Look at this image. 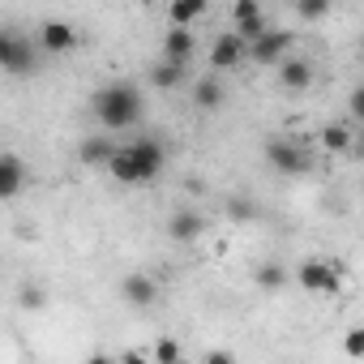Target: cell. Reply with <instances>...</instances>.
Returning <instances> with one entry per match:
<instances>
[{
	"label": "cell",
	"mask_w": 364,
	"mask_h": 364,
	"mask_svg": "<svg viewBox=\"0 0 364 364\" xmlns=\"http://www.w3.org/2000/svg\"><path fill=\"white\" fill-rule=\"evenodd\" d=\"M206 364H236L232 351H206Z\"/></svg>",
	"instance_id": "obj_28"
},
{
	"label": "cell",
	"mask_w": 364,
	"mask_h": 364,
	"mask_svg": "<svg viewBox=\"0 0 364 364\" xmlns=\"http://www.w3.org/2000/svg\"><path fill=\"white\" fill-rule=\"evenodd\" d=\"M137 5H141V0H137Z\"/></svg>",
	"instance_id": "obj_30"
},
{
	"label": "cell",
	"mask_w": 364,
	"mask_h": 364,
	"mask_svg": "<svg viewBox=\"0 0 364 364\" xmlns=\"http://www.w3.org/2000/svg\"><path fill=\"white\" fill-rule=\"evenodd\" d=\"M223 99H228V90H223V82H219V77H202V82H198V90H193V103H198L202 112H219V107H223Z\"/></svg>",
	"instance_id": "obj_18"
},
{
	"label": "cell",
	"mask_w": 364,
	"mask_h": 364,
	"mask_svg": "<svg viewBox=\"0 0 364 364\" xmlns=\"http://www.w3.org/2000/svg\"><path fill=\"white\" fill-rule=\"evenodd\" d=\"M321 150L326 154H351L355 150V133H351V124H343V120H330V124H321Z\"/></svg>",
	"instance_id": "obj_14"
},
{
	"label": "cell",
	"mask_w": 364,
	"mask_h": 364,
	"mask_svg": "<svg viewBox=\"0 0 364 364\" xmlns=\"http://www.w3.org/2000/svg\"><path fill=\"white\" fill-rule=\"evenodd\" d=\"M291 31H283V26H270L266 35H257L253 43H249V60L253 65H262V69H279L287 56H291Z\"/></svg>",
	"instance_id": "obj_6"
},
{
	"label": "cell",
	"mask_w": 364,
	"mask_h": 364,
	"mask_svg": "<svg viewBox=\"0 0 364 364\" xmlns=\"http://www.w3.org/2000/svg\"><path fill=\"white\" fill-rule=\"evenodd\" d=\"M90 112H95V120L103 129H129V124H137L146 116V99H141L137 82H124L120 77V82H107V86L95 90Z\"/></svg>",
	"instance_id": "obj_2"
},
{
	"label": "cell",
	"mask_w": 364,
	"mask_h": 364,
	"mask_svg": "<svg viewBox=\"0 0 364 364\" xmlns=\"http://www.w3.org/2000/svg\"><path fill=\"white\" fill-rule=\"evenodd\" d=\"M180 82H185V65H180V60H167V56H159V65L150 69V86H154V90H176Z\"/></svg>",
	"instance_id": "obj_17"
},
{
	"label": "cell",
	"mask_w": 364,
	"mask_h": 364,
	"mask_svg": "<svg viewBox=\"0 0 364 364\" xmlns=\"http://www.w3.org/2000/svg\"><path fill=\"white\" fill-rule=\"evenodd\" d=\"M198 52V39H193V26H167L163 35V56L167 60H180V65H189Z\"/></svg>",
	"instance_id": "obj_12"
},
{
	"label": "cell",
	"mask_w": 364,
	"mask_h": 364,
	"mask_svg": "<svg viewBox=\"0 0 364 364\" xmlns=\"http://www.w3.org/2000/svg\"><path fill=\"white\" fill-rule=\"evenodd\" d=\"M266 163H270V171H279V176H304V171H313L309 146H300V141H291V137H270V141H266Z\"/></svg>",
	"instance_id": "obj_4"
},
{
	"label": "cell",
	"mask_w": 364,
	"mask_h": 364,
	"mask_svg": "<svg viewBox=\"0 0 364 364\" xmlns=\"http://www.w3.org/2000/svg\"><path fill=\"white\" fill-rule=\"evenodd\" d=\"M253 18H262V0H232V22L236 26L253 22Z\"/></svg>",
	"instance_id": "obj_23"
},
{
	"label": "cell",
	"mask_w": 364,
	"mask_h": 364,
	"mask_svg": "<svg viewBox=\"0 0 364 364\" xmlns=\"http://www.w3.org/2000/svg\"><path fill=\"white\" fill-rule=\"evenodd\" d=\"M343 355H351V360L364 355V330H347L343 334Z\"/></svg>",
	"instance_id": "obj_24"
},
{
	"label": "cell",
	"mask_w": 364,
	"mask_h": 364,
	"mask_svg": "<svg viewBox=\"0 0 364 364\" xmlns=\"http://www.w3.org/2000/svg\"><path fill=\"white\" fill-rule=\"evenodd\" d=\"M287 5H296V0H287Z\"/></svg>",
	"instance_id": "obj_29"
},
{
	"label": "cell",
	"mask_w": 364,
	"mask_h": 364,
	"mask_svg": "<svg viewBox=\"0 0 364 364\" xmlns=\"http://www.w3.org/2000/svg\"><path fill=\"white\" fill-rule=\"evenodd\" d=\"M159 279H150L146 270H129L124 279H120V300L129 304V309H150V304H159Z\"/></svg>",
	"instance_id": "obj_10"
},
{
	"label": "cell",
	"mask_w": 364,
	"mask_h": 364,
	"mask_svg": "<svg viewBox=\"0 0 364 364\" xmlns=\"http://www.w3.org/2000/svg\"><path fill=\"white\" fill-rule=\"evenodd\" d=\"M210 69L215 73H232V69H240L245 60H249V39L240 35V31H223L215 43H210Z\"/></svg>",
	"instance_id": "obj_7"
},
{
	"label": "cell",
	"mask_w": 364,
	"mask_h": 364,
	"mask_svg": "<svg viewBox=\"0 0 364 364\" xmlns=\"http://www.w3.org/2000/svg\"><path fill=\"white\" fill-rule=\"evenodd\" d=\"M236 31H240V35H245V39H249V43H253V39H257V35H266V31H270V18H266V14H262V18H253V22H240V26H236Z\"/></svg>",
	"instance_id": "obj_25"
},
{
	"label": "cell",
	"mask_w": 364,
	"mask_h": 364,
	"mask_svg": "<svg viewBox=\"0 0 364 364\" xmlns=\"http://www.w3.org/2000/svg\"><path fill=\"white\" fill-rule=\"evenodd\" d=\"M163 167H167V146L159 137H137V141L116 146V154L107 163V176L120 180V185H150Z\"/></svg>",
	"instance_id": "obj_1"
},
{
	"label": "cell",
	"mask_w": 364,
	"mask_h": 364,
	"mask_svg": "<svg viewBox=\"0 0 364 364\" xmlns=\"http://www.w3.org/2000/svg\"><path fill=\"white\" fill-rule=\"evenodd\" d=\"M253 283H257L262 291H270V296H274V291H283V283H287V270H283L279 262H262V266L253 270Z\"/></svg>",
	"instance_id": "obj_19"
},
{
	"label": "cell",
	"mask_w": 364,
	"mask_h": 364,
	"mask_svg": "<svg viewBox=\"0 0 364 364\" xmlns=\"http://www.w3.org/2000/svg\"><path fill=\"white\" fill-rule=\"evenodd\" d=\"M228 219H236V223H257V219H262V206H257L253 198L240 193V198L228 202Z\"/></svg>",
	"instance_id": "obj_20"
},
{
	"label": "cell",
	"mask_w": 364,
	"mask_h": 364,
	"mask_svg": "<svg viewBox=\"0 0 364 364\" xmlns=\"http://www.w3.org/2000/svg\"><path fill=\"white\" fill-rule=\"evenodd\" d=\"M347 112H351V120H355V124H364V82L347 95Z\"/></svg>",
	"instance_id": "obj_26"
},
{
	"label": "cell",
	"mask_w": 364,
	"mask_h": 364,
	"mask_svg": "<svg viewBox=\"0 0 364 364\" xmlns=\"http://www.w3.org/2000/svg\"><path fill=\"white\" fill-rule=\"evenodd\" d=\"M112 154H116V141L103 137V133H90V137L77 141V163H86V167H107Z\"/></svg>",
	"instance_id": "obj_13"
},
{
	"label": "cell",
	"mask_w": 364,
	"mask_h": 364,
	"mask_svg": "<svg viewBox=\"0 0 364 364\" xmlns=\"http://www.w3.org/2000/svg\"><path fill=\"white\" fill-rule=\"evenodd\" d=\"M210 14V0H167V22L171 26H193Z\"/></svg>",
	"instance_id": "obj_16"
},
{
	"label": "cell",
	"mask_w": 364,
	"mask_h": 364,
	"mask_svg": "<svg viewBox=\"0 0 364 364\" xmlns=\"http://www.w3.org/2000/svg\"><path fill=\"white\" fill-rule=\"evenodd\" d=\"M35 48H39V39H31V35L5 26V35H0V65H5V73L26 77V73L35 69Z\"/></svg>",
	"instance_id": "obj_5"
},
{
	"label": "cell",
	"mask_w": 364,
	"mask_h": 364,
	"mask_svg": "<svg viewBox=\"0 0 364 364\" xmlns=\"http://www.w3.org/2000/svg\"><path fill=\"white\" fill-rule=\"evenodd\" d=\"M150 355H154V360H159V364H176V360H185V347H180V343H176V338H159V343H154V351H150Z\"/></svg>",
	"instance_id": "obj_22"
},
{
	"label": "cell",
	"mask_w": 364,
	"mask_h": 364,
	"mask_svg": "<svg viewBox=\"0 0 364 364\" xmlns=\"http://www.w3.org/2000/svg\"><path fill=\"white\" fill-rule=\"evenodd\" d=\"M296 283L309 296H334V291H343V262H334V257H304L296 266Z\"/></svg>",
	"instance_id": "obj_3"
},
{
	"label": "cell",
	"mask_w": 364,
	"mask_h": 364,
	"mask_svg": "<svg viewBox=\"0 0 364 364\" xmlns=\"http://www.w3.org/2000/svg\"><path fill=\"white\" fill-rule=\"evenodd\" d=\"M22 304H26V309H43V304H48V296H43L39 287H26V291H22Z\"/></svg>",
	"instance_id": "obj_27"
},
{
	"label": "cell",
	"mask_w": 364,
	"mask_h": 364,
	"mask_svg": "<svg viewBox=\"0 0 364 364\" xmlns=\"http://www.w3.org/2000/svg\"><path fill=\"white\" fill-rule=\"evenodd\" d=\"M274 73H279V90H283V95H304V90L317 82V69H313L309 56H287Z\"/></svg>",
	"instance_id": "obj_11"
},
{
	"label": "cell",
	"mask_w": 364,
	"mask_h": 364,
	"mask_svg": "<svg viewBox=\"0 0 364 364\" xmlns=\"http://www.w3.org/2000/svg\"><path fill=\"white\" fill-rule=\"evenodd\" d=\"M39 52L43 56H69L73 48H77V31H73V22H60V18H48L43 26H39Z\"/></svg>",
	"instance_id": "obj_9"
},
{
	"label": "cell",
	"mask_w": 364,
	"mask_h": 364,
	"mask_svg": "<svg viewBox=\"0 0 364 364\" xmlns=\"http://www.w3.org/2000/svg\"><path fill=\"white\" fill-rule=\"evenodd\" d=\"M330 0H296V14L304 18V22H326L330 18Z\"/></svg>",
	"instance_id": "obj_21"
},
{
	"label": "cell",
	"mask_w": 364,
	"mask_h": 364,
	"mask_svg": "<svg viewBox=\"0 0 364 364\" xmlns=\"http://www.w3.org/2000/svg\"><path fill=\"white\" fill-rule=\"evenodd\" d=\"M22 185H26V167H22V159H18V154H5V159H0V198L14 202V198L22 193Z\"/></svg>",
	"instance_id": "obj_15"
},
{
	"label": "cell",
	"mask_w": 364,
	"mask_h": 364,
	"mask_svg": "<svg viewBox=\"0 0 364 364\" xmlns=\"http://www.w3.org/2000/svg\"><path fill=\"white\" fill-rule=\"evenodd\" d=\"M206 236V215L193 210V206H180L167 215V240L171 245H198Z\"/></svg>",
	"instance_id": "obj_8"
}]
</instances>
